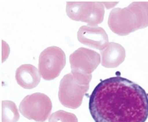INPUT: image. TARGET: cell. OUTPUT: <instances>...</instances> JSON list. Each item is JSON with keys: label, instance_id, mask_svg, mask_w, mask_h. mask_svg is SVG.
Wrapping results in <instances>:
<instances>
[{"label": "cell", "instance_id": "cell-11", "mask_svg": "<svg viewBox=\"0 0 148 122\" xmlns=\"http://www.w3.org/2000/svg\"><path fill=\"white\" fill-rule=\"evenodd\" d=\"M20 119L17 108L13 102H2V122H17Z\"/></svg>", "mask_w": 148, "mask_h": 122}, {"label": "cell", "instance_id": "cell-6", "mask_svg": "<svg viewBox=\"0 0 148 122\" xmlns=\"http://www.w3.org/2000/svg\"><path fill=\"white\" fill-rule=\"evenodd\" d=\"M71 72L90 75L100 63V56L96 51L81 48L71 54Z\"/></svg>", "mask_w": 148, "mask_h": 122}, {"label": "cell", "instance_id": "cell-1", "mask_svg": "<svg viewBox=\"0 0 148 122\" xmlns=\"http://www.w3.org/2000/svg\"><path fill=\"white\" fill-rule=\"evenodd\" d=\"M89 109L95 122H145L148 95L131 80L113 77L96 86L90 96Z\"/></svg>", "mask_w": 148, "mask_h": 122}, {"label": "cell", "instance_id": "cell-12", "mask_svg": "<svg viewBox=\"0 0 148 122\" xmlns=\"http://www.w3.org/2000/svg\"><path fill=\"white\" fill-rule=\"evenodd\" d=\"M49 122H78V119L73 113L59 110L51 115Z\"/></svg>", "mask_w": 148, "mask_h": 122}, {"label": "cell", "instance_id": "cell-10", "mask_svg": "<svg viewBox=\"0 0 148 122\" xmlns=\"http://www.w3.org/2000/svg\"><path fill=\"white\" fill-rule=\"evenodd\" d=\"M103 66L115 67L123 62L125 57V50L119 44L114 43H109L106 49L101 51Z\"/></svg>", "mask_w": 148, "mask_h": 122}, {"label": "cell", "instance_id": "cell-4", "mask_svg": "<svg viewBox=\"0 0 148 122\" xmlns=\"http://www.w3.org/2000/svg\"><path fill=\"white\" fill-rule=\"evenodd\" d=\"M65 64L66 56L63 50L58 47H49L39 56V72L45 80H52L58 77Z\"/></svg>", "mask_w": 148, "mask_h": 122}, {"label": "cell", "instance_id": "cell-5", "mask_svg": "<svg viewBox=\"0 0 148 122\" xmlns=\"http://www.w3.org/2000/svg\"><path fill=\"white\" fill-rule=\"evenodd\" d=\"M66 12L69 17L95 26L102 22L104 14L102 4L97 2H67Z\"/></svg>", "mask_w": 148, "mask_h": 122}, {"label": "cell", "instance_id": "cell-8", "mask_svg": "<svg viewBox=\"0 0 148 122\" xmlns=\"http://www.w3.org/2000/svg\"><path fill=\"white\" fill-rule=\"evenodd\" d=\"M78 39L86 46L102 50L106 46L108 37L104 29L98 27L82 26L78 33Z\"/></svg>", "mask_w": 148, "mask_h": 122}, {"label": "cell", "instance_id": "cell-2", "mask_svg": "<svg viewBox=\"0 0 148 122\" xmlns=\"http://www.w3.org/2000/svg\"><path fill=\"white\" fill-rule=\"evenodd\" d=\"M92 75L71 72L65 75L60 82L58 97L61 104L66 107L76 109L89 89Z\"/></svg>", "mask_w": 148, "mask_h": 122}, {"label": "cell", "instance_id": "cell-3", "mask_svg": "<svg viewBox=\"0 0 148 122\" xmlns=\"http://www.w3.org/2000/svg\"><path fill=\"white\" fill-rule=\"evenodd\" d=\"M52 103L50 98L43 93L27 95L19 106L22 115L27 119L38 122H44L51 113Z\"/></svg>", "mask_w": 148, "mask_h": 122}, {"label": "cell", "instance_id": "cell-9", "mask_svg": "<svg viewBox=\"0 0 148 122\" xmlns=\"http://www.w3.org/2000/svg\"><path fill=\"white\" fill-rule=\"evenodd\" d=\"M40 72L31 64H23L16 70V79L18 84L25 89H32L37 86L41 80Z\"/></svg>", "mask_w": 148, "mask_h": 122}, {"label": "cell", "instance_id": "cell-7", "mask_svg": "<svg viewBox=\"0 0 148 122\" xmlns=\"http://www.w3.org/2000/svg\"><path fill=\"white\" fill-rule=\"evenodd\" d=\"M123 10L124 35L148 26V2H133Z\"/></svg>", "mask_w": 148, "mask_h": 122}]
</instances>
